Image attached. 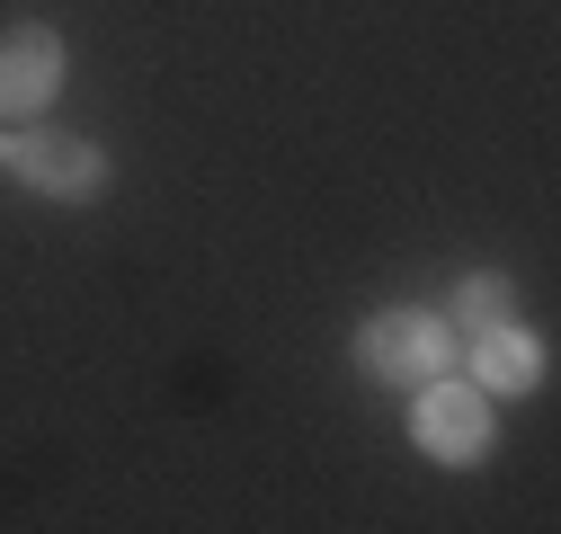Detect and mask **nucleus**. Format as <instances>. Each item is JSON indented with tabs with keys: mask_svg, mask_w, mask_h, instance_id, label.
<instances>
[{
	"mask_svg": "<svg viewBox=\"0 0 561 534\" xmlns=\"http://www.w3.org/2000/svg\"><path fill=\"white\" fill-rule=\"evenodd\" d=\"M10 161H19V178H27L36 196H90V187H99V152L72 143V134H27Z\"/></svg>",
	"mask_w": 561,
	"mask_h": 534,
	"instance_id": "nucleus-3",
	"label": "nucleus"
},
{
	"mask_svg": "<svg viewBox=\"0 0 561 534\" xmlns=\"http://www.w3.org/2000/svg\"><path fill=\"white\" fill-rule=\"evenodd\" d=\"M472 374H481L490 392H526V383H535V339H517L508 321H500V329H481V357H472Z\"/></svg>",
	"mask_w": 561,
	"mask_h": 534,
	"instance_id": "nucleus-5",
	"label": "nucleus"
},
{
	"mask_svg": "<svg viewBox=\"0 0 561 534\" xmlns=\"http://www.w3.org/2000/svg\"><path fill=\"white\" fill-rule=\"evenodd\" d=\"M455 321H463V329H500V321H508V286H500V277H472V286L455 294Z\"/></svg>",
	"mask_w": 561,
	"mask_h": 534,
	"instance_id": "nucleus-6",
	"label": "nucleus"
},
{
	"mask_svg": "<svg viewBox=\"0 0 561 534\" xmlns=\"http://www.w3.org/2000/svg\"><path fill=\"white\" fill-rule=\"evenodd\" d=\"M481 437H490V410H481L472 392H455V383H419V445H428V454L463 463V454H481Z\"/></svg>",
	"mask_w": 561,
	"mask_h": 534,
	"instance_id": "nucleus-2",
	"label": "nucleus"
},
{
	"mask_svg": "<svg viewBox=\"0 0 561 534\" xmlns=\"http://www.w3.org/2000/svg\"><path fill=\"white\" fill-rule=\"evenodd\" d=\"M54 81H62V45L45 36V27H27V36H10L0 45V107H45L54 98Z\"/></svg>",
	"mask_w": 561,
	"mask_h": 534,
	"instance_id": "nucleus-4",
	"label": "nucleus"
},
{
	"mask_svg": "<svg viewBox=\"0 0 561 534\" xmlns=\"http://www.w3.org/2000/svg\"><path fill=\"white\" fill-rule=\"evenodd\" d=\"M366 365L383 383H437L446 374V321H419V312H383L366 329Z\"/></svg>",
	"mask_w": 561,
	"mask_h": 534,
	"instance_id": "nucleus-1",
	"label": "nucleus"
}]
</instances>
